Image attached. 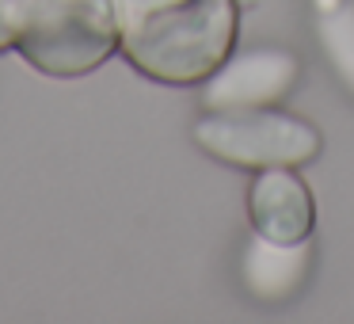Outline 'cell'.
<instances>
[{"instance_id": "cell-4", "label": "cell", "mask_w": 354, "mask_h": 324, "mask_svg": "<svg viewBox=\"0 0 354 324\" xmlns=\"http://www.w3.org/2000/svg\"><path fill=\"white\" fill-rule=\"evenodd\" d=\"M297 80V57L286 50H248L229 54L206 80H202V107L232 111V107H274L290 96Z\"/></svg>"}, {"instance_id": "cell-7", "label": "cell", "mask_w": 354, "mask_h": 324, "mask_svg": "<svg viewBox=\"0 0 354 324\" xmlns=\"http://www.w3.org/2000/svg\"><path fill=\"white\" fill-rule=\"evenodd\" d=\"M316 42L343 88L354 92V0H339L335 8L316 12Z\"/></svg>"}, {"instance_id": "cell-3", "label": "cell", "mask_w": 354, "mask_h": 324, "mask_svg": "<svg viewBox=\"0 0 354 324\" xmlns=\"http://www.w3.org/2000/svg\"><path fill=\"white\" fill-rule=\"evenodd\" d=\"M194 141L232 168H297L320 153V134L305 118L274 107L206 111L194 123Z\"/></svg>"}, {"instance_id": "cell-6", "label": "cell", "mask_w": 354, "mask_h": 324, "mask_svg": "<svg viewBox=\"0 0 354 324\" xmlns=\"http://www.w3.org/2000/svg\"><path fill=\"white\" fill-rule=\"evenodd\" d=\"M308 263H313L308 240H270L255 233L252 244L244 248L240 275H244V286L252 290V298L278 305L305 282Z\"/></svg>"}, {"instance_id": "cell-9", "label": "cell", "mask_w": 354, "mask_h": 324, "mask_svg": "<svg viewBox=\"0 0 354 324\" xmlns=\"http://www.w3.org/2000/svg\"><path fill=\"white\" fill-rule=\"evenodd\" d=\"M313 4H316V12H328V8H335L339 0H313Z\"/></svg>"}, {"instance_id": "cell-2", "label": "cell", "mask_w": 354, "mask_h": 324, "mask_svg": "<svg viewBox=\"0 0 354 324\" xmlns=\"http://www.w3.org/2000/svg\"><path fill=\"white\" fill-rule=\"evenodd\" d=\"M16 50L50 77H80L118 50L115 0H31Z\"/></svg>"}, {"instance_id": "cell-5", "label": "cell", "mask_w": 354, "mask_h": 324, "mask_svg": "<svg viewBox=\"0 0 354 324\" xmlns=\"http://www.w3.org/2000/svg\"><path fill=\"white\" fill-rule=\"evenodd\" d=\"M252 229L270 240H308L316 225V206L305 179L293 168H263L248 191Z\"/></svg>"}, {"instance_id": "cell-1", "label": "cell", "mask_w": 354, "mask_h": 324, "mask_svg": "<svg viewBox=\"0 0 354 324\" xmlns=\"http://www.w3.org/2000/svg\"><path fill=\"white\" fill-rule=\"evenodd\" d=\"M118 50L160 84H202L236 42V0H115Z\"/></svg>"}, {"instance_id": "cell-8", "label": "cell", "mask_w": 354, "mask_h": 324, "mask_svg": "<svg viewBox=\"0 0 354 324\" xmlns=\"http://www.w3.org/2000/svg\"><path fill=\"white\" fill-rule=\"evenodd\" d=\"M31 0H0V50L16 46L19 31H24V19Z\"/></svg>"}]
</instances>
